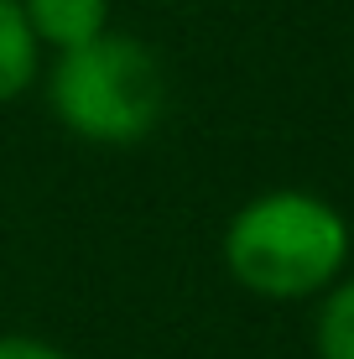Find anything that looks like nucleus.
<instances>
[{"label": "nucleus", "instance_id": "1", "mask_svg": "<svg viewBox=\"0 0 354 359\" xmlns=\"http://www.w3.org/2000/svg\"><path fill=\"white\" fill-rule=\"evenodd\" d=\"M224 271L266 302H302L328 292L349 266V219L308 188H271L224 224Z\"/></svg>", "mask_w": 354, "mask_h": 359}, {"label": "nucleus", "instance_id": "2", "mask_svg": "<svg viewBox=\"0 0 354 359\" xmlns=\"http://www.w3.org/2000/svg\"><path fill=\"white\" fill-rule=\"evenodd\" d=\"M47 109L89 146H136L167 115L162 57L125 32H104L73 53H57L47 73Z\"/></svg>", "mask_w": 354, "mask_h": 359}, {"label": "nucleus", "instance_id": "3", "mask_svg": "<svg viewBox=\"0 0 354 359\" xmlns=\"http://www.w3.org/2000/svg\"><path fill=\"white\" fill-rule=\"evenodd\" d=\"M21 11H27L36 42L53 53H73L109 32V0H21Z\"/></svg>", "mask_w": 354, "mask_h": 359}, {"label": "nucleus", "instance_id": "4", "mask_svg": "<svg viewBox=\"0 0 354 359\" xmlns=\"http://www.w3.org/2000/svg\"><path fill=\"white\" fill-rule=\"evenodd\" d=\"M42 73V42H36L21 0H0V104L21 99Z\"/></svg>", "mask_w": 354, "mask_h": 359}, {"label": "nucleus", "instance_id": "5", "mask_svg": "<svg viewBox=\"0 0 354 359\" xmlns=\"http://www.w3.org/2000/svg\"><path fill=\"white\" fill-rule=\"evenodd\" d=\"M313 349L318 359H354V276L334 281L318 302V323H313Z\"/></svg>", "mask_w": 354, "mask_h": 359}, {"label": "nucleus", "instance_id": "6", "mask_svg": "<svg viewBox=\"0 0 354 359\" xmlns=\"http://www.w3.org/2000/svg\"><path fill=\"white\" fill-rule=\"evenodd\" d=\"M0 359H73L57 344L32 339V333H0Z\"/></svg>", "mask_w": 354, "mask_h": 359}]
</instances>
